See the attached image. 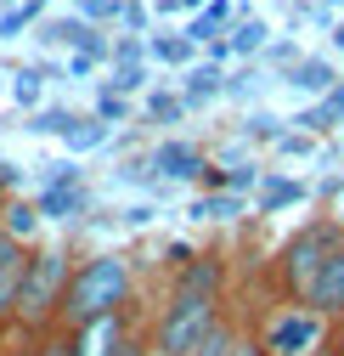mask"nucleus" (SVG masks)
<instances>
[{"mask_svg": "<svg viewBox=\"0 0 344 356\" xmlns=\"http://www.w3.org/2000/svg\"><path fill=\"white\" fill-rule=\"evenodd\" d=\"M130 305H136V260L119 254V249H102V254H91V260L74 266L62 311H57V328H79V323H91V317L130 311Z\"/></svg>", "mask_w": 344, "mask_h": 356, "instance_id": "f257e3e1", "label": "nucleus"}, {"mask_svg": "<svg viewBox=\"0 0 344 356\" xmlns=\"http://www.w3.org/2000/svg\"><path fill=\"white\" fill-rule=\"evenodd\" d=\"M338 243H344V220H333V215H316V220H305V227H293L277 243V254H271V289H277V300L305 305L311 289H316V277H322V266H327V254Z\"/></svg>", "mask_w": 344, "mask_h": 356, "instance_id": "f03ea898", "label": "nucleus"}, {"mask_svg": "<svg viewBox=\"0 0 344 356\" xmlns=\"http://www.w3.org/2000/svg\"><path fill=\"white\" fill-rule=\"evenodd\" d=\"M226 300L221 294H192V289H169L153 311V328H147V345L153 356H187L214 323L226 317Z\"/></svg>", "mask_w": 344, "mask_h": 356, "instance_id": "7ed1b4c3", "label": "nucleus"}, {"mask_svg": "<svg viewBox=\"0 0 344 356\" xmlns=\"http://www.w3.org/2000/svg\"><path fill=\"white\" fill-rule=\"evenodd\" d=\"M74 254L68 249H34L28 254V272L17 289V334H40V328H57V311L74 277Z\"/></svg>", "mask_w": 344, "mask_h": 356, "instance_id": "20e7f679", "label": "nucleus"}, {"mask_svg": "<svg viewBox=\"0 0 344 356\" xmlns=\"http://www.w3.org/2000/svg\"><path fill=\"white\" fill-rule=\"evenodd\" d=\"M248 328H254V339H260L266 356H327V345L338 339V328L327 317H316L311 305H288V300H277L266 317H254Z\"/></svg>", "mask_w": 344, "mask_h": 356, "instance_id": "39448f33", "label": "nucleus"}, {"mask_svg": "<svg viewBox=\"0 0 344 356\" xmlns=\"http://www.w3.org/2000/svg\"><path fill=\"white\" fill-rule=\"evenodd\" d=\"M130 339H141L136 305H130V311H108V317H91V323L68 328L74 356H124V345H130Z\"/></svg>", "mask_w": 344, "mask_h": 356, "instance_id": "423d86ee", "label": "nucleus"}, {"mask_svg": "<svg viewBox=\"0 0 344 356\" xmlns=\"http://www.w3.org/2000/svg\"><path fill=\"white\" fill-rule=\"evenodd\" d=\"M28 254H34V243H23L0 227V339L17 334V289H23V272H28Z\"/></svg>", "mask_w": 344, "mask_h": 356, "instance_id": "0eeeda50", "label": "nucleus"}, {"mask_svg": "<svg viewBox=\"0 0 344 356\" xmlns=\"http://www.w3.org/2000/svg\"><path fill=\"white\" fill-rule=\"evenodd\" d=\"M169 289H192V294H221L226 300V254L221 249H192L175 272H169Z\"/></svg>", "mask_w": 344, "mask_h": 356, "instance_id": "6e6552de", "label": "nucleus"}, {"mask_svg": "<svg viewBox=\"0 0 344 356\" xmlns=\"http://www.w3.org/2000/svg\"><path fill=\"white\" fill-rule=\"evenodd\" d=\"M147 164H153V181H198L209 159H203V147H198V142L169 136V142H158V147L147 153Z\"/></svg>", "mask_w": 344, "mask_h": 356, "instance_id": "1a4fd4ad", "label": "nucleus"}, {"mask_svg": "<svg viewBox=\"0 0 344 356\" xmlns=\"http://www.w3.org/2000/svg\"><path fill=\"white\" fill-rule=\"evenodd\" d=\"M316 317H327L333 328H344V243L327 254V266H322V277H316V289H311V300H305Z\"/></svg>", "mask_w": 344, "mask_h": 356, "instance_id": "9d476101", "label": "nucleus"}, {"mask_svg": "<svg viewBox=\"0 0 344 356\" xmlns=\"http://www.w3.org/2000/svg\"><path fill=\"white\" fill-rule=\"evenodd\" d=\"M277 85H288V91H299V97H311V102H322L333 85H338V68L327 63V57H299Z\"/></svg>", "mask_w": 344, "mask_h": 356, "instance_id": "9b49d317", "label": "nucleus"}, {"mask_svg": "<svg viewBox=\"0 0 344 356\" xmlns=\"http://www.w3.org/2000/svg\"><path fill=\"white\" fill-rule=\"evenodd\" d=\"M226 97V68L221 63H192L187 68V79H181V102H187V113H198V108H209V102H221Z\"/></svg>", "mask_w": 344, "mask_h": 356, "instance_id": "f8f14e48", "label": "nucleus"}, {"mask_svg": "<svg viewBox=\"0 0 344 356\" xmlns=\"http://www.w3.org/2000/svg\"><path fill=\"white\" fill-rule=\"evenodd\" d=\"M305 198H311V187L305 181H288V175H277V170H266L260 187H254V209H260V215H282V209L305 204Z\"/></svg>", "mask_w": 344, "mask_h": 356, "instance_id": "ddd939ff", "label": "nucleus"}, {"mask_svg": "<svg viewBox=\"0 0 344 356\" xmlns=\"http://www.w3.org/2000/svg\"><path fill=\"white\" fill-rule=\"evenodd\" d=\"M232 23H237V6H232V0H209V6L187 23V40H192L198 51H209L214 40H226V34H232Z\"/></svg>", "mask_w": 344, "mask_h": 356, "instance_id": "4468645a", "label": "nucleus"}, {"mask_svg": "<svg viewBox=\"0 0 344 356\" xmlns=\"http://www.w3.org/2000/svg\"><path fill=\"white\" fill-rule=\"evenodd\" d=\"M34 209H40V220H79L91 209V193L85 187H34Z\"/></svg>", "mask_w": 344, "mask_h": 356, "instance_id": "2eb2a0df", "label": "nucleus"}, {"mask_svg": "<svg viewBox=\"0 0 344 356\" xmlns=\"http://www.w3.org/2000/svg\"><path fill=\"white\" fill-rule=\"evenodd\" d=\"M113 142V124H102L96 113H79L74 124H68V136H62V147L74 153V159H85V153H96V147H108Z\"/></svg>", "mask_w": 344, "mask_h": 356, "instance_id": "dca6fc26", "label": "nucleus"}, {"mask_svg": "<svg viewBox=\"0 0 344 356\" xmlns=\"http://www.w3.org/2000/svg\"><path fill=\"white\" fill-rule=\"evenodd\" d=\"M147 57L164 63V68H192L198 63V46L187 40V29L181 34H147Z\"/></svg>", "mask_w": 344, "mask_h": 356, "instance_id": "f3484780", "label": "nucleus"}, {"mask_svg": "<svg viewBox=\"0 0 344 356\" xmlns=\"http://www.w3.org/2000/svg\"><path fill=\"white\" fill-rule=\"evenodd\" d=\"M46 74H51L46 63H23V68H12V102L34 113L40 102H46Z\"/></svg>", "mask_w": 344, "mask_h": 356, "instance_id": "a211bd4d", "label": "nucleus"}, {"mask_svg": "<svg viewBox=\"0 0 344 356\" xmlns=\"http://www.w3.org/2000/svg\"><path fill=\"white\" fill-rule=\"evenodd\" d=\"M226 46H232V57H260V51L271 46L266 17H237V23H232V34H226Z\"/></svg>", "mask_w": 344, "mask_h": 356, "instance_id": "6ab92c4d", "label": "nucleus"}, {"mask_svg": "<svg viewBox=\"0 0 344 356\" xmlns=\"http://www.w3.org/2000/svg\"><path fill=\"white\" fill-rule=\"evenodd\" d=\"M243 328H248V323H237L232 311H226V317L214 323V328H209V334H203V339H198V345H192L187 356H232V345L243 339Z\"/></svg>", "mask_w": 344, "mask_h": 356, "instance_id": "aec40b11", "label": "nucleus"}, {"mask_svg": "<svg viewBox=\"0 0 344 356\" xmlns=\"http://www.w3.org/2000/svg\"><path fill=\"white\" fill-rule=\"evenodd\" d=\"M237 136H243L248 147H277V142L288 136V119H277V113H266V108H260V113H248V119H243Z\"/></svg>", "mask_w": 344, "mask_h": 356, "instance_id": "412c9836", "label": "nucleus"}, {"mask_svg": "<svg viewBox=\"0 0 344 356\" xmlns=\"http://www.w3.org/2000/svg\"><path fill=\"white\" fill-rule=\"evenodd\" d=\"M46 6H51V0H17V6H6V12H0V40H23L40 17H46Z\"/></svg>", "mask_w": 344, "mask_h": 356, "instance_id": "4be33fe9", "label": "nucleus"}, {"mask_svg": "<svg viewBox=\"0 0 344 356\" xmlns=\"http://www.w3.org/2000/svg\"><path fill=\"white\" fill-rule=\"evenodd\" d=\"M243 209H248V198H243V193H203L187 215H198V220H237Z\"/></svg>", "mask_w": 344, "mask_h": 356, "instance_id": "5701e85b", "label": "nucleus"}, {"mask_svg": "<svg viewBox=\"0 0 344 356\" xmlns=\"http://www.w3.org/2000/svg\"><path fill=\"white\" fill-rule=\"evenodd\" d=\"M141 113H147V124H181L187 119V102H181V91H147V102H141Z\"/></svg>", "mask_w": 344, "mask_h": 356, "instance_id": "b1692460", "label": "nucleus"}, {"mask_svg": "<svg viewBox=\"0 0 344 356\" xmlns=\"http://www.w3.org/2000/svg\"><path fill=\"white\" fill-rule=\"evenodd\" d=\"M288 124H293V130H305V136H316V142H322V136H333V130H338L344 119H338V113H333L327 102H311V108H299V113H293Z\"/></svg>", "mask_w": 344, "mask_h": 356, "instance_id": "393cba45", "label": "nucleus"}, {"mask_svg": "<svg viewBox=\"0 0 344 356\" xmlns=\"http://www.w3.org/2000/svg\"><path fill=\"white\" fill-rule=\"evenodd\" d=\"M74 119H79L74 108H34L23 130H28V136H57V142H62V136H68V124H74Z\"/></svg>", "mask_w": 344, "mask_h": 356, "instance_id": "a878e982", "label": "nucleus"}, {"mask_svg": "<svg viewBox=\"0 0 344 356\" xmlns=\"http://www.w3.org/2000/svg\"><path fill=\"white\" fill-rule=\"evenodd\" d=\"M0 227H6L12 238H23V243H28V232L40 227V209H34V198H17V204H6V209H0Z\"/></svg>", "mask_w": 344, "mask_h": 356, "instance_id": "bb28decb", "label": "nucleus"}, {"mask_svg": "<svg viewBox=\"0 0 344 356\" xmlns=\"http://www.w3.org/2000/svg\"><path fill=\"white\" fill-rule=\"evenodd\" d=\"M108 91H113V97H136V91H147V63H113Z\"/></svg>", "mask_w": 344, "mask_h": 356, "instance_id": "cd10ccee", "label": "nucleus"}, {"mask_svg": "<svg viewBox=\"0 0 344 356\" xmlns=\"http://www.w3.org/2000/svg\"><path fill=\"white\" fill-rule=\"evenodd\" d=\"M299 57H305V51H299L293 40H271V46L260 51V68H282V74H288V68H293Z\"/></svg>", "mask_w": 344, "mask_h": 356, "instance_id": "c85d7f7f", "label": "nucleus"}, {"mask_svg": "<svg viewBox=\"0 0 344 356\" xmlns=\"http://www.w3.org/2000/svg\"><path fill=\"white\" fill-rule=\"evenodd\" d=\"M34 356H74L68 328H40V334H34Z\"/></svg>", "mask_w": 344, "mask_h": 356, "instance_id": "c756f323", "label": "nucleus"}, {"mask_svg": "<svg viewBox=\"0 0 344 356\" xmlns=\"http://www.w3.org/2000/svg\"><path fill=\"white\" fill-rule=\"evenodd\" d=\"M91 113H96L102 124H124V119H130V97H113V91H102Z\"/></svg>", "mask_w": 344, "mask_h": 356, "instance_id": "7c9ffc66", "label": "nucleus"}, {"mask_svg": "<svg viewBox=\"0 0 344 356\" xmlns=\"http://www.w3.org/2000/svg\"><path fill=\"white\" fill-rule=\"evenodd\" d=\"M113 63H147V34H119L113 40Z\"/></svg>", "mask_w": 344, "mask_h": 356, "instance_id": "2f4dec72", "label": "nucleus"}, {"mask_svg": "<svg viewBox=\"0 0 344 356\" xmlns=\"http://www.w3.org/2000/svg\"><path fill=\"white\" fill-rule=\"evenodd\" d=\"M266 85V68H243V74H226V97H254Z\"/></svg>", "mask_w": 344, "mask_h": 356, "instance_id": "473e14b6", "label": "nucleus"}, {"mask_svg": "<svg viewBox=\"0 0 344 356\" xmlns=\"http://www.w3.org/2000/svg\"><path fill=\"white\" fill-rule=\"evenodd\" d=\"M46 175H40V187H79V164H68V159H57V164H40Z\"/></svg>", "mask_w": 344, "mask_h": 356, "instance_id": "72a5a7b5", "label": "nucleus"}, {"mask_svg": "<svg viewBox=\"0 0 344 356\" xmlns=\"http://www.w3.org/2000/svg\"><path fill=\"white\" fill-rule=\"evenodd\" d=\"M277 153H282V159H311V153H316V136H305V130L288 124V136L277 142Z\"/></svg>", "mask_w": 344, "mask_h": 356, "instance_id": "f704fd0d", "label": "nucleus"}, {"mask_svg": "<svg viewBox=\"0 0 344 356\" xmlns=\"http://www.w3.org/2000/svg\"><path fill=\"white\" fill-rule=\"evenodd\" d=\"M0 356H34V334H6L0 339Z\"/></svg>", "mask_w": 344, "mask_h": 356, "instance_id": "c9c22d12", "label": "nucleus"}, {"mask_svg": "<svg viewBox=\"0 0 344 356\" xmlns=\"http://www.w3.org/2000/svg\"><path fill=\"white\" fill-rule=\"evenodd\" d=\"M17 181H23V170H17V164H6V159H0V209H6V193H12Z\"/></svg>", "mask_w": 344, "mask_h": 356, "instance_id": "e433bc0d", "label": "nucleus"}, {"mask_svg": "<svg viewBox=\"0 0 344 356\" xmlns=\"http://www.w3.org/2000/svg\"><path fill=\"white\" fill-rule=\"evenodd\" d=\"M153 215H158L153 204H130V209H124L119 220H124V227H147V220H153Z\"/></svg>", "mask_w": 344, "mask_h": 356, "instance_id": "4c0bfd02", "label": "nucleus"}, {"mask_svg": "<svg viewBox=\"0 0 344 356\" xmlns=\"http://www.w3.org/2000/svg\"><path fill=\"white\" fill-rule=\"evenodd\" d=\"M102 63H91V57H68V79H91Z\"/></svg>", "mask_w": 344, "mask_h": 356, "instance_id": "58836bf2", "label": "nucleus"}, {"mask_svg": "<svg viewBox=\"0 0 344 356\" xmlns=\"http://www.w3.org/2000/svg\"><path fill=\"white\" fill-rule=\"evenodd\" d=\"M203 6H209V0H158V12H192V17H198Z\"/></svg>", "mask_w": 344, "mask_h": 356, "instance_id": "ea45409f", "label": "nucleus"}, {"mask_svg": "<svg viewBox=\"0 0 344 356\" xmlns=\"http://www.w3.org/2000/svg\"><path fill=\"white\" fill-rule=\"evenodd\" d=\"M232 356H266V350H260V339H254V328H243V339L232 345Z\"/></svg>", "mask_w": 344, "mask_h": 356, "instance_id": "a19ab883", "label": "nucleus"}, {"mask_svg": "<svg viewBox=\"0 0 344 356\" xmlns=\"http://www.w3.org/2000/svg\"><path fill=\"white\" fill-rule=\"evenodd\" d=\"M327 40H333V51H344V17H338V23L327 29Z\"/></svg>", "mask_w": 344, "mask_h": 356, "instance_id": "79ce46f5", "label": "nucleus"}, {"mask_svg": "<svg viewBox=\"0 0 344 356\" xmlns=\"http://www.w3.org/2000/svg\"><path fill=\"white\" fill-rule=\"evenodd\" d=\"M327 356H344V328H338V339L327 345Z\"/></svg>", "mask_w": 344, "mask_h": 356, "instance_id": "37998d69", "label": "nucleus"}, {"mask_svg": "<svg viewBox=\"0 0 344 356\" xmlns=\"http://www.w3.org/2000/svg\"><path fill=\"white\" fill-rule=\"evenodd\" d=\"M6 6H17V0H0V12H6Z\"/></svg>", "mask_w": 344, "mask_h": 356, "instance_id": "c03bdc74", "label": "nucleus"}, {"mask_svg": "<svg viewBox=\"0 0 344 356\" xmlns=\"http://www.w3.org/2000/svg\"><path fill=\"white\" fill-rule=\"evenodd\" d=\"M327 6H333V12H338V6H344V0H327Z\"/></svg>", "mask_w": 344, "mask_h": 356, "instance_id": "a18cd8bd", "label": "nucleus"}, {"mask_svg": "<svg viewBox=\"0 0 344 356\" xmlns=\"http://www.w3.org/2000/svg\"><path fill=\"white\" fill-rule=\"evenodd\" d=\"M299 6H316V0H299Z\"/></svg>", "mask_w": 344, "mask_h": 356, "instance_id": "49530a36", "label": "nucleus"}, {"mask_svg": "<svg viewBox=\"0 0 344 356\" xmlns=\"http://www.w3.org/2000/svg\"><path fill=\"white\" fill-rule=\"evenodd\" d=\"M147 356H153V350H147Z\"/></svg>", "mask_w": 344, "mask_h": 356, "instance_id": "de8ad7c7", "label": "nucleus"}]
</instances>
